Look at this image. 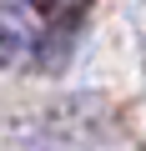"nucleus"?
I'll return each instance as SVG.
<instances>
[{
    "instance_id": "nucleus-1",
    "label": "nucleus",
    "mask_w": 146,
    "mask_h": 151,
    "mask_svg": "<svg viewBox=\"0 0 146 151\" xmlns=\"http://www.w3.org/2000/svg\"><path fill=\"white\" fill-rule=\"evenodd\" d=\"M30 45H35L30 25H20L10 5H0V60H15V55H20V50H30Z\"/></svg>"
},
{
    "instance_id": "nucleus-2",
    "label": "nucleus",
    "mask_w": 146,
    "mask_h": 151,
    "mask_svg": "<svg viewBox=\"0 0 146 151\" xmlns=\"http://www.w3.org/2000/svg\"><path fill=\"white\" fill-rule=\"evenodd\" d=\"M70 40H76V15H65V20H55V30H50L45 40H35V50H40V65H45V70H55V65L65 60Z\"/></svg>"
},
{
    "instance_id": "nucleus-3",
    "label": "nucleus",
    "mask_w": 146,
    "mask_h": 151,
    "mask_svg": "<svg viewBox=\"0 0 146 151\" xmlns=\"http://www.w3.org/2000/svg\"><path fill=\"white\" fill-rule=\"evenodd\" d=\"M25 5H30V10H50L55 0H25Z\"/></svg>"
}]
</instances>
